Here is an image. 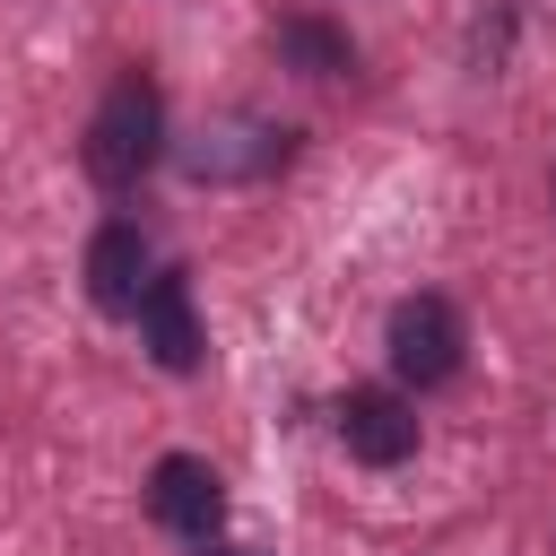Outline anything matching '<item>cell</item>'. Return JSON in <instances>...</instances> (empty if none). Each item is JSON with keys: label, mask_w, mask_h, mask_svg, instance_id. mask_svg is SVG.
<instances>
[{"label": "cell", "mask_w": 556, "mask_h": 556, "mask_svg": "<svg viewBox=\"0 0 556 556\" xmlns=\"http://www.w3.org/2000/svg\"><path fill=\"white\" fill-rule=\"evenodd\" d=\"M156 148H165V104H156V87H148L139 70H122V78L104 87L96 122H87V174H96L104 191H130V182L156 165Z\"/></svg>", "instance_id": "cell-1"}, {"label": "cell", "mask_w": 556, "mask_h": 556, "mask_svg": "<svg viewBox=\"0 0 556 556\" xmlns=\"http://www.w3.org/2000/svg\"><path fill=\"white\" fill-rule=\"evenodd\" d=\"M382 348H391V374H400V382L434 391V382H452V374H460V348H469V339H460L452 295H400V304H391Z\"/></svg>", "instance_id": "cell-2"}, {"label": "cell", "mask_w": 556, "mask_h": 556, "mask_svg": "<svg viewBox=\"0 0 556 556\" xmlns=\"http://www.w3.org/2000/svg\"><path fill=\"white\" fill-rule=\"evenodd\" d=\"M148 513H156L165 530H182V539H208L217 513H226V486H217L208 460L174 452V460H156V478H148Z\"/></svg>", "instance_id": "cell-3"}, {"label": "cell", "mask_w": 556, "mask_h": 556, "mask_svg": "<svg viewBox=\"0 0 556 556\" xmlns=\"http://www.w3.org/2000/svg\"><path fill=\"white\" fill-rule=\"evenodd\" d=\"M139 330H148V356H156L165 374H191V365H200V313H191V278H182V269H156V278H148Z\"/></svg>", "instance_id": "cell-4"}, {"label": "cell", "mask_w": 556, "mask_h": 556, "mask_svg": "<svg viewBox=\"0 0 556 556\" xmlns=\"http://www.w3.org/2000/svg\"><path fill=\"white\" fill-rule=\"evenodd\" d=\"M339 434H348V452L374 460V469H400V460L417 452V417H408L400 391H348V400H339Z\"/></svg>", "instance_id": "cell-5"}, {"label": "cell", "mask_w": 556, "mask_h": 556, "mask_svg": "<svg viewBox=\"0 0 556 556\" xmlns=\"http://www.w3.org/2000/svg\"><path fill=\"white\" fill-rule=\"evenodd\" d=\"M87 295L104 313H139V295H148V243H139L130 217L96 226V243H87Z\"/></svg>", "instance_id": "cell-6"}, {"label": "cell", "mask_w": 556, "mask_h": 556, "mask_svg": "<svg viewBox=\"0 0 556 556\" xmlns=\"http://www.w3.org/2000/svg\"><path fill=\"white\" fill-rule=\"evenodd\" d=\"M278 52H287L295 70H313V78H348V70H356L348 35L321 26V17H278Z\"/></svg>", "instance_id": "cell-7"}, {"label": "cell", "mask_w": 556, "mask_h": 556, "mask_svg": "<svg viewBox=\"0 0 556 556\" xmlns=\"http://www.w3.org/2000/svg\"><path fill=\"white\" fill-rule=\"evenodd\" d=\"M200 556H252V547H200Z\"/></svg>", "instance_id": "cell-8"}]
</instances>
